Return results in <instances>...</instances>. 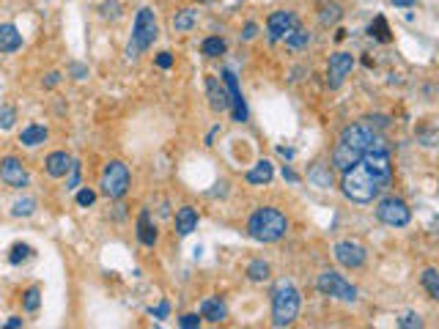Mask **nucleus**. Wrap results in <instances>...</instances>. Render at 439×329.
<instances>
[{"label": "nucleus", "mask_w": 439, "mask_h": 329, "mask_svg": "<svg viewBox=\"0 0 439 329\" xmlns=\"http://www.w3.org/2000/svg\"><path fill=\"white\" fill-rule=\"evenodd\" d=\"M206 93H209V107L215 113H225L231 107V96H228V88L220 85L217 77H206Z\"/></svg>", "instance_id": "obj_14"}, {"label": "nucleus", "mask_w": 439, "mask_h": 329, "mask_svg": "<svg viewBox=\"0 0 439 329\" xmlns=\"http://www.w3.org/2000/svg\"><path fill=\"white\" fill-rule=\"evenodd\" d=\"M225 50H228V44L220 36H212V39L204 41V55L206 58H220V55H225Z\"/></svg>", "instance_id": "obj_24"}, {"label": "nucleus", "mask_w": 439, "mask_h": 329, "mask_svg": "<svg viewBox=\"0 0 439 329\" xmlns=\"http://www.w3.org/2000/svg\"><path fill=\"white\" fill-rule=\"evenodd\" d=\"M156 66H159V69H170V66H173V55H170V53H159V55H156Z\"/></svg>", "instance_id": "obj_38"}, {"label": "nucleus", "mask_w": 439, "mask_h": 329, "mask_svg": "<svg viewBox=\"0 0 439 329\" xmlns=\"http://www.w3.org/2000/svg\"><path fill=\"white\" fill-rule=\"evenodd\" d=\"M398 327H404V329H420V327H423V319H420L418 313H404V316L398 319Z\"/></svg>", "instance_id": "obj_33"}, {"label": "nucleus", "mask_w": 439, "mask_h": 329, "mask_svg": "<svg viewBox=\"0 0 439 329\" xmlns=\"http://www.w3.org/2000/svg\"><path fill=\"white\" fill-rule=\"evenodd\" d=\"M19 47H22V36H19V30H17L11 22L0 25V53H17Z\"/></svg>", "instance_id": "obj_17"}, {"label": "nucleus", "mask_w": 439, "mask_h": 329, "mask_svg": "<svg viewBox=\"0 0 439 329\" xmlns=\"http://www.w3.org/2000/svg\"><path fill=\"white\" fill-rule=\"evenodd\" d=\"M272 176H275L272 162H269V160H261V162H256V167L247 173V181H250V184H269Z\"/></svg>", "instance_id": "obj_21"}, {"label": "nucleus", "mask_w": 439, "mask_h": 329, "mask_svg": "<svg viewBox=\"0 0 439 329\" xmlns=\"http://www.w3.org/2000/svg\"><path fill=\"white\" fill-rule=\"evenodd\" d=\"M332 252H335L338 263H341V266H346V269H360V266L366 263V258H368L366 247L357 245V242H352V239H346V242H338Z\"/></svg>", "instance_id": "obj_10"}, {"label": "nucleus", "mask_w": 439, "mask_h": 329, "mask_svg": "<svg viewBox=\"0 0 439 329\" xmlns=\"http://www.w3.org/2000/svg\"><path fill=\"white\" fill-rule=\"evenodd\" d=\"M222 85L228 88V96H231V107H233V121L244 124L247 121V104H244V96H242V88L236 82V75L231 69L222 72Z\"/></svg>", "instance_id": "obj_13"}, {"label": "nucleus", "mask_w": 439, "mask_h": 329, "mask_svg": "<svg viewBox=\"0 0 439 329\" xmlns=\"http://www.w3.org/2000/svg\"><path fill=\"white\" fill-rule=\"evenodd\" d=\"M316 288H319L324 297H335V299H343V302H355V299H357V288H355L343 274H338V272H332V269H327V272L319 274Z\"/></svg>", "instance_id": "obj_6"}, {"label": "nucleus", "mask_w": 439, "mask_h": 329, "mask_svg": "<svg viewBox=\"0 0 439 329\" xmlns=\"http://www.w3.org/2000/svg\"><path fill=\"white\" fill-rule=\"evenodd\" d=\"M44 140H47V126H42V124H30V126H25L22 135H19V143L28 146V149L42 146Z\"/></svg>", "instance_id": "obj_19"}, {"label": "nucleus", "mask_w": 439, "mask_h": 329, "mask_svg": "<svg viewBox=\"0 0 439 329\" xmlns=\"http://www.w3.org/2000/svg\"><path fill=\"white\" fill-rule=\"evenodd\" d=\"M138 239H141L146 247H154V242H156V228L151 225V214H148V209H143V212H141V217H138Z\"/></svg>", "instance_id": "obj_20"}, {"label": "nucleus", "mask_w": 439, "mask_h": 329, "mask_svg": "<svg viewBox=\"0 0 439 329\" xmlns=\"http://www.w3.org/2000/svg\"><path fill=\"white\" fill-rule=\"evenodd\" d=\"M6 327L8 329H17V327H22V319H17V316H11L8 321H6Z\"/></svg>", "instance_id": "obj_41"}, {"label": "nucleus", "mask_w": 439, "mask_h": 329, "mask_svg": "<svg viewBox=\"0 0 439 329\" xmlns=\"http://www.w3.org/2000/svg\"><path fill=\"white\" fill-rule=\"evenodd\" d=\"M299 291L294 288V283L280 280L272 291V324L275 327H289L294 324V319L299 316Z\"/></svg>", "instance_id": "obj_4"}, {"label": "nucleus", "mask_w": 439, "mask_h": 329, "mask_svg": "<svg viewBox=\"0 0 439 329\" xmlns=\"http://www.w3.org/2000/svg\"><path fill=\"white\" fill-rule=\"evenodd\" d=\"M370 36H376L379 41H390V30H387V22L382 17H376V22L370 25Z\"/></svg>", "instance_id": "obj_31"}, {"label": "nucleus", "mask_w": 439, "mask_h": 329, "mask_svg": "<svg viewBox=\"0 0 439 329\" xmlns=\"http://www.w3.org/2000/svg\"><path fill=\"white\" fill-rule=\"evenodd\" d=\"M99 187H102V192H105L107 198H124L127 189H129V167L124 162H118V160L107 162Z\"/></svg>", "instance_id": "obj_7"}, {"label": "nucleus", "mask_w": 439, "mask_h": 329, "mask_svg": "<svg viewBox=\"0 0 439 329\" xmlns=\"http://www.w3.org/2000/svg\"><path fill=\"white\" fill-rule=\"evenodd\" d=\"M93 200H96V192H93V189H80V192H77V203H80V206H91Z\"/></svg>", "instance_id": "obj_35"}, {"label": "nucleus", "mask_w": 439, "mask_h": 329, "mask_svg": "<svg viewBox=\"0 0 439 329\" xmlns=\"http://www.w3.org/2000/svg\"><path fill=\"white\" fill-rule=\"evenodd\" d=\"M74 160L66 154V151H53L50 157H47V162H44V167H47V173L53 176V178H64L69 170H72Z\"/></svg>", "instance_id": "obj_15"}, {"label": "nucleus", "mask_w": 439, "mask_h": 329, "mask_svg": "<svg viewBox=\"0 0 439 329\" xmlns=\"http://www.w3.org/2000/svg\"><path fill=\"white\" fill-rule=\"evenodd\" d=\"M283 178H286V181H292V184H296V181H299V176L294 173L292 167H283Z\"/></svg>", "instance_id": "obj_40"}, {"label": "nucleus", "mask_w": 439, "mask_h": 329, "mask_svg": "<svg viewBox=\"0 0 439 329\" xmlns=\"http://www.w3.org/2000/svg\"><path fill=\"white\" fill-rule=\"evenodd\" d=\"M296 25H299V19L294 17L292 11H275V14H269V19H267L269 41H283Z\"/></svg>", "instance_id": "obj_11"}, {"label": "nucleus", "mask_w": 439, "mask_h": 329, "mask_svg": "<svg viewBox=\"0 0 439 329\" xmlns=\"http://www.w3.org/2000/svg\"><path fill=\"white\" fill-rule=\"evenodd\" d=\"M341 14H343V11H341V6H335V3H332V6H324V11H321V25H332V22H338V19H341Z\"/></svg>", "instance_id": "obj_30"}, {"label": "nucleus", "mask_w": 439, "mask_h": 329, "mask_svg": "<svg viewBox=\"0 0 439 329\" xmlns=\"http://www.w3.org/2000/svg\"><path fill=\"white\" fill-rule=\"evenodd\" d=\"M423 285H426V291L431 294V299H439V272L434 266L423 272Z\"/></svg>", "instance_id": "obj_27"}, {"label": "nucleus", "mask_w": 439, "mask_h": 329, "mask_svg": "<svg viewBox=\"0 0 439 329\" xmlns=\"http://www.w3.org/2000/svg\"><path fill=\"white\" fill-rule=\"evenodd\" d=\"M25 258H30V247L28 245H14L11 247V255H8V261L17 266V263H22Z\"/></svg>", "instance_id": "obj_32"}, {"label": "nucleus", "mask_w": 439, "mask_h": 329, "mask_svg": "<svg viewBox=\"0 0 439 329\" xmlns=\"http://www.w3.org/2000/svg\"><path fill=\"white\" fill-rule=\"evenodd\" d=\"M195 22H198V11H192V8H184V11H179V14L173 17V28H176L179 33L192 30V28H195Z\"/></svg>", "instance_id": "obj_22"}, {"label": "nucleus", "mask_w": 439, "mask_h": 329, "mask_svg": "<svg viewBox=\"0 0 439 329\" xmlns=\"http://www.w3.org/2000/svg\"><path fill=\"white\" fill-rule=\"evenodd\" d=\"M256 33H258V25H256V22H247L242 36H244V41H250V39H256Z\"/></svg>", "instance_id": "obj_39"}, {"label": "nucleus", "mask_w": 439, "mask_h": 329, "mask_svg": "<svg viewBox=\"0 0 439 329\" xmlns=\"http://www.w3.org/2000/svg\"><path fill=\"white\" fill-rule=\"evenodd\" d=\"M17 121V110L14 107H0V129H11Z\"/></svg>", "instance_id": "obj_34"}, {"label": "nucleus", "mask_w": 439, "mask_h": 329, "mask_svg": "<svg viewBox=\"0 0 439 329\" xmlns=\"http://www.w3.org/2000/svg\"><path fill=\"white\" fill-rule=\"evenodd\" d=\"M39 305H42V291L33 285V288H28V294H25V310H28V313H36Z\"/></svg>", "instance_id": "obj_29"}, {"label": "nucleus", "mask_w": 439, "mask_h": 329, "mask_svg": "<svg viewBox=\"0 0 439 329\" xmlns=\"http://www.w3.org/2000/svg\"><path fill=\"white\" fill-rule=\"evenodd\" d=\"M352 69H355V55H352V53H335V55H330L327 85H330V88H341L343 80L352 75Z\"/></svg>", "instance_id": "obj_9"}, {"label": "nucleus", "mask_w": 439, "mask_h": 329, "mask_svg": "<svg viewBox=\"0 0 439 329\" xmlns=\"http://www.w3.org/2000/svg\"><path fill=\"white\" fill-rule=\"evenodd\" d=\"M307 178H310L316 187H321V189L332 187V173H330V170H324V164H316V167L307 173Z\"/></svg>", "instance_id": "obj_23"}, {"label": "nucleus", "mask_w": 439, "mask_h": 329, "mask_svg": "<svg viewBox=\"0 0 439 329\" xmlns=\"http://www.w3.org/2000/svg\"><path fill=\"white\" fill-rule=\"evenodd\" d=\"M168 313H170V305H168V302H159L156 308H151V316H154V319H168Z\"/></svg>", "instance_id": "obj_37"}, {"label": "nucleus", "mask_w": 439, "mask_h": 329, "mask_svg": "<svg viewBox=\"0 0 439 329\" xmlns=\"http://www.w3.org/2000/svg\"><path fill=\"white\" fill-rule=\"evenodd\" d=\"M247 274H250V280H267L269 277V263L267 261H253L247 266Z\"/></svg>", "instance_id": "obj_28"}, {"label": "nucleus", "mask_w": 439, "mask_h": 329, "mask_svg": "<svg viewBox=\"0 0 439 329\" xmlns=\"http://www.w3.org/2000/svg\"><path fill=\"white\" fill-rule=\"evenodd\" d=\"M36 198H22V200H17L14 206H11V214L14 217H30L33 212H36Z\"/></svg>", "instance_id": "obj_26"}, {"label": "nucleus", "mask_w": 439, "mask_h": 329, "mask_svg": "<svg viewBox=\"0 0 439 329\" xmlns=\"http://www.w3.org/2000/svg\"><path fill=\"white\" fill-rule=\"evenodd\" d=\"M393 181V164H390V151L387 146L373 138L370 149L363 154V160L357 164H352L343 173V195L355 203H370L373 198L382 195V189H387Z\"/></svg>", "instance_id": "obj_1"}, {"label": "nucleus", "mask_w": 439, "mask_h": 329, "mask_svg": "<svg viewBox=\"0 0 439 329\" xmlns=\"http://www.w3.org/2000/svg\"><path fill=\"white\" fill-rule=\"evenodd\" d=\"M373 138H376L373 129H368L366 124H352V126H346V129L341 132V138H338L335 151H332V164H335L341 173H346L352 164H357L363 160V154L370 149Z\"/></svg>", "instance_id": "obj_2"}, {"label": "nucleus", "mask_w": 439, "mask_h": 329, "mask_svg": "<svg viewBox=\"0 0 439 329\" xmlns=\"http://www.w3.org/2000/svg\"><path fill=\"white\" fill-rule=\"evenodd\" d=\"M286 41V47H292V50H302V47H307V41H310V36H307V30H302L299 25L294 28L292 33L283 39Z\"/></svg>", "instance_id": "obj_25"}, {"label": "nucleus", "mask_w": 439, "mask_h": 329, "mask_svg": "<svg viewBox=\"0 0 439 329\" xmlns=\"http://www.w3.org/2000/svg\"><path fill=\"white\" fill-rule=\"evenodd\" d=\"M393 3H395V6H404V8H406V6H415V0H393Z\"/></svg>", "instance_id": "obj_43"}, {"label": "nucleus", "mask_w": 439, "mask_h": 329, "mask_svg": "<svg viewBox=\"0 0 439 329\" xmlns=\"http://www.w3.org/2000/svg\"><path fill=\"white\" fill-rule=\"evenodd\" d=\"M179 324L184 329H195V327H201V319H198V313H187V316L179 319Z\"/></svg>", "instance_id": "obj_36"}, {"label": "nucleus", "mask_w": 439, "mask_h": 329, "mask_svg": "<svg viewBox=\"0 0 439 329\" xmlns=\"http://www.w3.org/2000/svg\"><path fill=\"white\" fill-rule=\"evenodd\" d=\"M376 217H379L384 225H390V228H404V225H409V220H412V209L406 206V200L390 195V198H384V200L379 203Z\"/></svg>", "instance_id": "obj_8"}, {"label": "nucleus", "mask_w": 439, "mask_h": 329, "mask_svg": "<svg viewBox=\"0 0 439 329\" xmlns=\"http://www.w3.org/2000/svg\"><path fill=\"white\" fill-rule=\"evenodd\" d=\"M159 36V25H156V17L151 8H141L138 17H135V25H132V41L127 47V55L129 58H138L143 50H148L154 44V39Z\"/></svg>", "instance_id": "obj_5"}, {"label": "nucleus", "mask_w": 439, "mask_h": 329, "mask_svg": "<svg viewBox=\"0 0 439 329\" xmlns=\"http://www.w3.org/2000/svg\"><path fill=\"white\" fill-rule=\"evenodd\" d=\"M55 82H58V75H55V72H53V75H47V80H44V85H47V88H53V85H55Z\"/></svg>", "instance_id": "obj_42"}, {"label": "nucleus", "mask_w": 439, "mask_h": 329, "mask_svg": "<svg viewBox=\"0 0 439 329\" xmlns=\"http://www.w3.org/2000/svg\"><path fill=\"white\" fill-rule=\"evenodd\" d=\"M278 151H280V154H283V157H289V160H292V157H294V151H292V149H283V146H280V149H278Z\"/></svg>", "instance_id": "obj_44"}, {"label": "nucleus", "mask_w": 439, "mask_h": 329, "mask_svg": "<svg viewBox=\"0 0 439 329\" xmlns=\"http://www.w3.org/2000/svg\"><path fill=\"white\" fill-rule=\"evenodd\" d=\"M247 231H250V236H253L256 242L272 245V242H280V239L286 236V231H289V220H286V214H280L278 209H272V206H261V209L250 217Z\"/></svg>", "instance_id": "obj_3"}, {"label": "nucleus", "mask_w": 439, "mask_h": 329, "mask_svg": "<svg viewBox=\"0 0 439 329\" xmlns=\"http://www.w3.org/2000/svg\"><path fill=\"white\" fill-rule=\"evenodd\" d=\"M225 316H228V310H225V305L220 302V299H204L201 302V319H206V321H212V324H220V321H225Z\"/></svg>", "instance_id": "obj_18"}, {"label": "nucleus", "mask_w": 439, "mask_h": 329, "mask_svg": "<svg viewBox=\"0 0 439 329\" xmlns=\"http://www.w3.org/2000/svg\"><path fill=\"white\" fill-rule=\"evenodd\" d=\"M195 228H198V212L192 206H181L176 212V231H179V236H190Z\"/></svg>", "instance_id": "obj_16"}, {"label": "nucleus", "mask_w": 439, "mask_h": 329, "mask_svg": "<svg viewBox=\"0 0 439 329\" xmlns=\"http://www.w3.org/2000/svg\"><path fill=\"white\" fill-rule=\"evenodd\" d=\"M28 170H25V164L19 162L17 157H6L3 162H0V181L3 184H8V187H14V189H22V187H28Z\"/></svg>", "instance_id": "obj_12"}]
</instances>
